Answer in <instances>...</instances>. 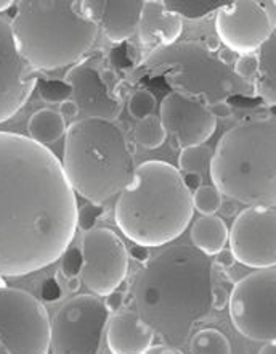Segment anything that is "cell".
<instances>
[{"mask_svg":"<svg viewBox=\"0 0 276 354\" xmlns=\"http://www.w3.org/2000/svg\"><path fill=\"white\" fill-rule=\"evenodd\" d=\"M76 230V192L58 156L28 136L0 131V287L57 263Z\"/></svg>","mask_w":276,"mask_h":354,"instance_id":"6da1fadb","label":"cell"},{"mask_svg":"<svg viewBox=\"0 0 276 354\" xmlns=\"http://www.w3.org/2000/svg\"><path fill=\"white\" fill-rule=\"evenodd\" d=\"M214 264L193 247L174 245L148 259L130 285L134 313L166 345L188 343L212 313Z\"/></svg>","mask_w":276,"mask_h":354,"instance_id":"7a4b0ae2","label":"cell"},{"mask_svg":"<svg viewBox=\"0 0 276 354\" xmlns=\"http://www.w3.org/2000/svg\"><path fill=\"white\" fill-rule=\"evenodd\" d=\"M191 192L180 171L166 161L137 166L115 206L117 227L138 247L152 248L179 239L193 218Z\"/></svg>","mask_w":276,"mask_h":354,"instance_id":"3957f363","label":"cell"},{"mask_svg":"<svg viewBox=\"0 0 276 354\" xmlns=\"http://www.w3.org/2000/svg\"><path fill=\"white\" fill-rule=\"evenodd\" d=\"M209 173L221 196L246 206L275 208V116H250L230 127L212 151Z\"/></svg>","mask_w":276,"mask_h":354,"instance_id":"277c9868","label":"cell"},{"mask_svg":"<svg viewBox=\"0 0 276 354\" xmlns=\"http://www.w3.org/2000/svg\"><path fill=\"white\" fill-rule=\"evenodd\" d=\"M61 168L74 192L88 203L101 205L129 184L135 158L115 121L82 118L66 127Z\"/></svg>","mask_w":276,"mask_h":354,"instance_id":"5b68a950","label":"cell"},{"mask_svg":"<svg viewBox=\"0 0 276 354\" xmlns=\"http://www.w3.org/2000/svg\"><path fill=\"white\" fill-rule=\"evenodd\" d=\"M10 26L19 55L36 73L77 65L100 32L71 0H23Z\"/></svg>","mask_w":276,"mask_h":354,"instance_id":"8992f818","label":"cell"},{"mask_svg":"<svg viewBox=\"0 0 276 354\" xmlns=\"http://www.w3.org/2000/svg\"><path fill=\"white\" fill-rule=\"evenodd\" d=\"M148 75H162L175 92L203 98L209 105L231 97H255L253 82L235 76L228 63L207 50L203 42H175L151 50L141 62Z\"/></svg>","mask_w":276,"mask_h":354,"instance_id":"52a82bcc","label":"cell"},{"mask_svg":"<svg viewBox=\"0 0 276 354\" xmlns=\"http://www.w3.org/2000/svg\"><path fill=\"white\" fill-rule=\"evenodd\" d=\"M236 332L257 343L276 340V269H257L238 280L228 297Z\"/></svg>","mask_w":276,"mask_h":354,"instance_id":"ba28073f","label":"cell"},{"mask_svg":"<svg viewBox=\"0 0 276 354\" xmlns=\"http://www.w3.org/2000/svg\"><path fill=\"white\" fill-rule=\"evenodd\" d=\"M0 345L8 354L50 351V319L34 295L0 287Z\"/></svg>","mask_w":276,"mask_h":354,"instance_id":"9c48e42d","label":"cell"},{"mask_svg":"<svg viewBox=\"0 0 276 354\" xmlns=\"http://www.w3.org/2000/svg\"><path fill=\"white\" fill-rule=\"evenodd\" d=\"M110 313L95 295H79L63 303L50 322L53 354H98Z\"/></svg>","mask_w":276,"mask_h":354,"instance_id":"30bf717a","label":"cell"},{"mask_svg":"<svg viewBox=\"0 0 276 354\" xmlns=\"http://www.w3.org/2000/svg\"><path fill=\"white\" fill-rule=\"evenodd\" d=\"M81 280L95 297H106L121 287L129 272V252L111 229L93 227L81 242Z\"/></svg>","mask_w":276,"mask_h":354,"instance_id":"8fae6325","label":"cell"},{"mask_svg":"<svg viewBox=\"0 0 276 354\" xmlns=\"http://www.w3.org/2000/svg\"><path fill=\"white\" fill-rule=\"evenodd\" d=\"M235 261L253 269L276 264V211L267 206H249L236 216L228 232Z\"/></svg>","mask_w":276,"mask_h":354,"instance_id":"7c38bea8","label":"cell"},{"mask_svg":"<svg viewBox=\"0 0 276 354\" xmlns=\"http://www.w3.org/2000/svg\"><path fill=\"white\" fill-rule=\"evenodd\" d=\"M219 42L238 55L255 53L275 32L273 15L254 0H235L215 13Z\"/></svg>","mask_w":276,"mask_h":354,"instance_id":"4fadbf2b","label":"cell"},{"mask_svg":"<svg viewBox=\"0 0 276 354\" xmlns=\"http://www.w3.org/2000/svg\"><path fill=\"white\" fill-rule=\"evenodd\" d=\"M159 121L166 134L174 137L181 150L204 145L217 129V120L203 98L175 91L162 98Z\"/></svg>","mask_w":276,"mask_h":354,"instance_id":"5bb4252c","label":"cell"},{"mask_svg":"<svg viewBox=\"0 0 276 354\" xmlns=\"http://www.w3.org/2000/svg\"><path fill=\"white\" fill-rule=\"evenodd\" d=\"M37 81L36 71L19 55L12 26L0 18V124L26 105Z\"/></svg>","mask_w":276,"mask_h":354,"instance_id":"9a60e30c","label":"cell"},{"mask_svg":"<svg viewBox=\"0 0 276 354\" xmlns=\"http://www.w3.org/2000/svg\"><path fill=\"white\" fill-rule=\"evenodd\" d=\"M63 81L71 87V100L77 105L82 118L116 121L121 116L122 102L95 65L77 63L69 68Z\"/></svg>","mask_w":276,"mask_h":354,"instance_id":"2e32d148","label":"cell"},{"mask_svg":"<svg viewBox=\"0 0 276 354\" xmlns=\"http://www.w3.org/2000/svg\"><path fill=\"white\" fill-rule=\"evenodd\" d=\"M141 0H83L79 10L111 42L121 44L137 34Z\"/></svg>","mask_w":276,"mask_h":354,"instance_id":"e0dca14e","label":"cell"},{"mask_svg":"<svg viewBox=\"0 0 276 354\" xmlns=\"http://www.w3.org/2000/svg\"><path fill=\"white\" fill-rule=\"evenodd\" d=\"M184 31V19L179 15L167 12L162 0L143 2L137 34L145 47L152 50L169 47L177 42Z\"/></svg>","mask_w":276,"mask_h":354,"instance_id":"ac0fdd59","label":"cell"},{"mask_svg":"<svg viewBox=\"0 0 276 354\" xmlns=\"http://www.w3.org/2000/svg\"><path fill=\"white\" fill-rule=\"evenodd\" d=\"M152 340L155 333L134 311H119L108 319L106 343L111 354H143Z\"/></svg>","mask_w":276,"mask_h":354,"instance_id":"d6986e66","label":"cell"},{"mask_svg":"<svg viewBox=\"0 0 276 354\" xmlns=\"http://www.w3.org/2000/svg\"><path fill=\"white\" fill-rule=\"evenodd\" d=\"M190 237L195 248L210 258L225 248L228 242V229L219 216H203L193 224Z\"/></svg>","mask_w":276,"mask_h":354,"instance_id":"ffe728a7","label":"cell"},{"mask_svg":"<svg viewBox=\"0 0 276 354\" xmlns=\"http://www.w3.org/2000/svg\"><path fill=\"white\" fill-rule=\"evenodd\" d=\"M259 73L254 81L255 97H260L267 106L276 103V36L275 32L259 48Z\"/></svg>","mask_w":276,"mask_h":354,"instance_id":"44dd1931","label":"cell"},{"mask_svg":"<svg viewBox=\"0 0 276 354\" xmlns=\"http://www.w3.org/2000/svg\"><path fill=\"white\" fill-rule=\"evenodd\" d=\"M28 132L29 139L47 147V144H55L61 137H65L66 121L58 111L42 108L29 118Z\"/></svg>","mask_w":276,"mask_h":354,"instance_id":"7402d4cb","label":"cell"},{"mask_svg":"<svg viewBox=\"0 0 276 354\" xmlns=\"http://www.w3.org/2000/svg\"><path fill=\"white\" fill-rule=\"evenodd\" d=\"M167 12L179 15L181 19H203L217 13L228 0H162Z\"/></svg>","mask_w":276,"mask_h":354,"instance_id":"603a6c76","label":"cell"},{"mask_svg":"<svg viewBox=\"0 0 276 354\" xmlns=\"http://www.w3.org/2000/svg\"><path fill=\"white\" fill-rule=\"evenodd\" d=\"M191 354H231V346L226 335L215 328H203L190 340Z\"/></svg>","mask_w":276,"mask_h":354,"instance_id":"cb8c5ba5","label":"cell"},{"mask_svg":"<svg viewBox=\"0 0 276 354\" xmlns=\"http://www.w3.org/2000/svg\"><path fill=\"white\" fill-rule=\"evenodd\" d=\"M167 139V134L162 127L159 118L151 115L148 118H143L135 124L134 129V140L137 145L146 150H156L164 144Z\"/></svg>","mask_w":276,"mask_h":354,"instance_id":"d4e9b609","label":"cell"},{"mask_svg":"<svg viewBox=\"0 0 276 354\" xmlns=\"http://www.w3.org/2000/svg\"><path fill=\"white\" fill-rule=\"evenodd\" d=\"M212 158V149L207 145L188 147L181 150L179 156V168L184 173L203 174L204 169L209 166Z\"/></svg>","mask_w":276,"mask_h":354,"instance_id":"484cf974","label":"cell"},{"mask_svg":"<svg viewBox=\"0 0 276 354\" xmlns=\"http://www.w3.org/2000/svg\"><path fill=\"white\" fill-rule=\"evenodd\" d=\"M193 209L199 211L203 216H214L221 208V195L214 185H201L191 194Z\"/></svg>","mask_w":276,"mask_h":354,"instance_id":"4316f807","label":"cell"},{"mask_svg":"<svg viewBox=\"0 0 276 354\" xmlns=\"http://www.w3.org/2000/svg\"><path fill=\"white\" fill-rule=\"evenodd\" d=\"M156 108V97L152 95V92L146 91V88H138L132 93L127 103V110L135 120H143L152 115V110Z\"/></svg>","mask_w":276,"mask_h":354,"instance_id":"83f0119b","label":"cell"},{"mask_svg":"<svg viewBox=\"0 0 276 354\" xmlns=\"http://www.w3.org/2000/svg\"><path fill=\"white\" fill-rule=\"evenodd\" d=\"M39 95L43 102L61 103L71 98V87L65 81L60 80H39L37 81Z\"/></svg>","mask_w":276,"mask_h":354,"instance_id":"f1b7e54d","label":"cell"},{"mask_svg":"<svg viewBox=\"0 0 276 354\" xmlns=\"http://www.w3.org/2000/svg\"><path fill=\"white\" fill-rule=\"evenodd\" d=\"M236 77L241 81L253 82L255 81L259 73V57L255 53H248V55H239L238 60L235 62L233 68H231Z\"/></svg>","mask_w":276,"mask_h":354,"instance_id":"f546056e","label":"cell"},{"mask_svg":"<svg viewBox=\"0 0 276 354\" xmlns=\"http://www.w3.org/2000/svg\"><path fill=\"white\" fill-rule=\"evenodd\" d=\"M103 216V208L100 205L87 203L82 208H77V227H81L83 232L95 227L97 221Z\"/></svg>","mask_w":276,"mask_h":354,"instance_id":"4dcf8cb0","label":"cell"},{"mask_svg":"<svg viewBox=\"0 0 276 354\" xmlns=\"http://www.w3.org/2000/svg\"><path fill=\"white\" fill-rule=\"evenodd\" d=\"M60 259H61V274L65 275L66 279L79 277V274H81V268H82L81 250L69 247L66 252L63 253V257Z\"/></svg>","mask_w":276,"mask_h":354,"instance_id":"1f68e13d","label":"cell"},{"mask_svg":"<svg viewBox=\"0 0 276 354\" xmlns=\"http://www.w3.org/2000/svg\"><path fill=\"white\" fill-rule=\"evenodd\" d=\"M124 303H126L124 293L117 292V290L111 292L110 295H106L105 301H103V304H105V308H106V311L112 313V314L122 311V308H124Z\"/></svg>","mask_w":276,"mask_h":354,"instance_id":"d6a6232c","label":"cell"},{"mask_svg":"<svg viewBox=\"0 0 276 354\" xmlns=\"http://www.w3.org/2000/svg\"><path fill=\"white\" fill-rule=\"evenodd\" d=\"M207 110L210 111V115L215 118V120H226L233 115V106L230 105L228 102H214L207 105Z\"/></svg>","mask_w":276,"mask_h":354,"instance_id":"836d02e7","label":"cell"},{"mask_svg":"<svg viewBox=\"0 0 276 354\" xmlns=\"http://www.w3.org/2000/svg\"><path fill=\"white\" fill-rule=\"evenodd\" d=\"M42 297L46 301L53 303L61 297V287L55 279H48L42 285Z\"/></svg>","mask_w":276,"mask_h":354,"instance_id":"e575fe53","label":"cell"},{"mask_svg":"<svg viewBox=\"0 0 276 354\" xmlns=\"http://www.w3.org/2000/svg\"><path fill=\"white\" fill-rule=\"evenodd\" d=\"M228 297L230 293L226 292L224 287H215L212 288V309H215V311H221V309H225L228 306Z\"/></svg>","mask_w":276,"mask_h":354,"instance_id":"d590c367","label":"cell"},{"mask_svg":"<svg viewBox=\"0 0 276 354\" xmlns=\"http://www.w3.org/2000/svg\"><path fill=\"white\" fill-rule=\"evenodd\" d=\"M58 113L63 116V120H66V118L68 120H74V118L79 116V108L76 103L69 98V100H65L60 103V111Z\"/></svg>","mask_w":276,"mask_h":354,"instance_id":"8d00e7d4","label":"cell"},{"mask_svg":"<svg viewBox=\"0 0 276 354\" xmlns=\"http://www.w3.org/2000/svg\"><path fill=\"white\" fill-rule=\"evenodd\" d=\"M181 180H184L186 189L191 192V190L199 189L201 182H203V176L196 174V173H185V174H181Z\"/></svg>","mask_w":276,"mask_h":354,"instance_id":"74e56055","label":"cell"},{"mask_svg":"<svg viewBox=\"0 0 276 354\" xmlns=\"http://www.w3.org/2000/svg\"><path fill=\"white\" fill-rule=\"evenodd\" d=\"M143 354H185L180 348H174L169 345H157V346H151L150 350H146Z\"/></svg>","mask_w":276,"mask_h":354,"instance_id":"f35d334b","label":"cell"},{"mask_svg":"<svg viewBox=\"0 0 276 354\" xmlns=\"http://www.w3.org/2000/svg\"><path fill=\"white\" fill-rule=\"evenodd\" d=\"M215 257H217V264L224 266V268H230V266L235 263V258H233V254H231L230 250L224 248L220 253H217Z\"/></svg>","mask_w":276,"mask_h":354,"instance_id":"ab89813d","label":"cell"},{"mask_svg":"<svg viewBox=\"0 0 276 354\" xmlns=\"http://www.w3.org/2000/svg\"><path fill=\"white\" fill-rule=\"evenodd\" d=\"M81 285H82V280L79 277L68 279V290H69V292H72V293L79 292V290H81Z\"/></svg>","mask_w":276,"mask_h":354,"instance_id":"60d3db41","label":"cell"},{"mask_svg":"<svg viewBox=\"0 0 276 354\" xmlns=\"http://www.w3.org/2000/svg\"><path fill=\"white\" fill-rule=\"evenodd\" d=\"M259 354H276V345L275 343H267V345L259 351Z\"/></svg>","mask_w":276,"mask_h":354,"instance_id":"b9f144b4","label":"cell"},{"mask_svg":"<svg viewBox=\"0 0 276 354\" xmlns=\"http://www.w3.org/2000/svg\"><path fill=\"white\" fill-rule=\"evenodd\" d=\"M13 3L14 2H12V0H0V12H5V10H8Z\"/></svg>","mask_w":276,"mask_h":354,"instance_id":"7bdbcfd3","label":"cell"}]
</instances>
